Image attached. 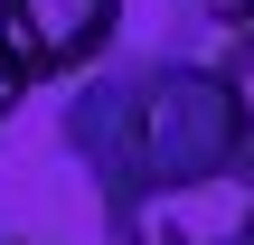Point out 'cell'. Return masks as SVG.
Masks as SVG:
<instances>
[{
    "label": "cell",
    "mask_w": 254,
    "mask_h": 245,
    "mask_svg": "<svg viewBox=\"0 0 254 245\" xmlns=\"http://www.w3.org/2000/svg\"><path fill=\"white\" fill-rule=\"evenodd\" d=\"M123 9H160L170 28H189V19H207V0H123Z\"/></svg>",
    "instance_id": "cell-6"
},
{
    "label": "cell",
    "mask_w": 254,
    "mask_h": 245,
    "mask_svg": "<svg viewBox=\"0 0 254 245\" xmlns=\"http://www.w3.org/2000/svg\"><path fill=\"white\" fill-rule=\"evenodd\" d=\"M207 19H217L226 38H245V28H254V0H207Z\"/></svg>",
    "instance_id": "cell-7"
},
{
    "label": "cell",
    "mask_w": 254,
    "mask_h": 245,
    "mask_svg": "<svg viewBox=\"0 0 254 245\" xmlns=\"http://www.w3.org/2000/svg\"><path fill=\"white\" fill-rule=\"evenodd\" d=\"M19 104H28V66H19V57H9V47H0V123H9V113H19Z\"/></svg>",
    "instance_id": "cell-5"
},
{
    "label": "cell",
    "mask_w": 254,
    "mask_h": 245,
    "mask_svg": "<svg viewBox=\"0 0 254 245\" xmlns=\"http://www.w3.org/2000/svg\"><path fill=\"white\" fill-rule=\"evenodd\" d=\"M104 236L113 245H254V161L217 170V179L151 189V198H113Z\"/></svg>",
    "instance_id": "cell-2"
},
{
    "label": "cell",
    "mask_w": 254,
    "mask_h": 245,
    "mask_svg": "<svg viewBox=\"0 0 254 245\" xmlns=\"http://www.w3.org/2000/svg\"><path fill=\"white\" fill-rule=\"evenodd\" d=\"M123 0H0V47L28 66V85H85L123 47Z\"/></svg>",
    "instance_id": "cell-3"
},
{
    "label": "cell",
    "mask_w": 254,
    "mask_h": 245,
    "mask_svg": "<svg viewBox=\"0 0 254 245\" xmlns=\"http://www.w3.org/2000/svg\"><path fill=\"white\" fill-rule=\"evenodd\" d=\"M217 76H226V104H236V132H245V161H254V28H245V38H226Z\"/></svg>",
    "instance_id": "cell-4"
},
{
    "label": "cell",
    "mask_w": 254,
    "mask_h": 245,
    "mask_svg": "<svg viewBox=\"0 0 254 245\" xmlns=\"http://www.w3.org/2000/svg\"><path fill=\"white\" fill-rule=\"evenodd\" d=\"M0 245H38V236H0Z\"/></svg>",
    "instance_id": "cell-8"
},
{
    "label": "cell",
    "mask_w": 254,
    "mask_h": 245,
    "mask_svg": "<svg viewBox=\"0 0 254 245\" xmlns=\"http://www.w3.org/2000/svg\"><path fill=\"white\" fill-rule=\"evenodd\" d=\"M75 170L94 179V198H151V189H179V179H217L245 161V132H236V104H226V76L179 57V47H141V57H113L94 66L85 85H66V113H57Z\"/></svg>",
    "instance_id": "cell-1"
}]
</instances>
